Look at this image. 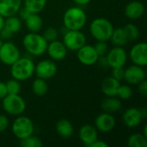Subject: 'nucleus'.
<instances>
[{
	"mask_svg": "<svg viewBox=\"0 0 147 147\" xmlns=\"http://www.w3.org/2000/svg\"><path fill=\"white\" fill-rule=\"evenodd\" d=\"M86 22V13L79 6L67 9L63 16V23L67 30H81Z\"/></svg>",
	"mask_w": 147,
	"mask_h": 147,
	"instance_id": "nucleus-1",
	"label": "nucleus"
},
{
	"mask_svg": "<svg viewBox=\"0 0 147 147\" xmlns=\"http://www.w3.org/2000/svg\"><path fill=\"white\" fill-rule=\"evenodd\" d=\"M34 63L27 57H20L10 65V75L12 78L18 81H26L34 73Z\"/></svg>",
	"mask_w": 147,
	"mask_h": 147,
	"instance_id": "nucleus-2",
	"label": "nucleus"
},
{
	"mask_svg": "<svg viewBox=\"0 0 147 147\" xmlns=\"http://www.w3.org/2000/svg\"><path fill=\"white\" fill-rule=\"evenodd\" d=\"M47 41L42 34L29 32L22 39V45L25 50L33 56H41L47 51Z\"/></svg>",
	"mask_w": 147,
	"mask_h": 147,
	"instance_id": "nucleus-3",
	"label": "nucleus"
},
{
	"mask_svg": "<svg viewBox=\"0 0 147 147\" xmlns=\"http://www.w3.org/2000/svg\"><path fill=\"white\" fill-rule=\"evenodd\" d=\"M114 28L113 23L103 17L96 18L90 24V34L97 41L109 40Z\"/></svg>",
	"mask_w": 147,
	"mask_h": 147,
	"instance_id": "nucleus-4",
	"label": "nucleus"
},
{
	"mask_svg": "<svg viewBox=\"0 0 147 147\" xmlns=\"http://www.w3.org/2000/svg\"><path fill=\"white\" fill-rule=\"evenodd\" d=\"M3 110L9 115H21L26 109V102L19 94H8L2 99Z\"/></svg>",
	"mask_w": 147,
	"mask_h": 147,
	"instance_id": "nucleus-5",
	"label": "nucleus"
},
{
	"mask_svg": "<svg viewBox=\"0 0 147 147\" xmlns=\"http://www.w3.org/2000/svg\"><path fill=\"white\" fill-rule=\"evenodd\" d=\"M11 130L13 134L18 140H22L34 134V126L30 118L21 115L13 121Z\"/></svg>",
	"mask_w": 147,
	"mask_h": 147,
	"instance_id": "nucleus-6",
	"label": "nucleus"
},
{
	"mask_svg": "<svg viewBox=\"0 0 147 147\" xmlns=\"http://www.w3.org/2000/svg\"><path fill=\"white\" fill-rule=\"evenodd\" d=\"M86 36L80 30H67L63 35V43L70 51H78L86 44Z\"/></svg>",
	"mask_w": 147,
	"mask_h": 147,
	"instance_id": "nucleus-7",
	"label": "nucleus"
},
{
	"mask_svg": "<svg viewBox=\"0 0 147 147\" xmlns=\"http://www.w3.org/2000/svg\"><path fill=\"white\" fill-rule=\"evenodd\" d=\"M20 57L21 53L16 44L8 40L3 42L0 47V61L3 64L10 66Z\"/></svg>",
	"mask_w": 147,
	"mask_h": 147,
	"instance_id": "nucleus-8",
	"label": "nucleus"
},
{
	"mask_svg": "<svg viewBox=\"0 0 147 147\" xmlns=\"http://www.w3.org/2000/svg\"><path fill=\"white\" fill-rule=\"evenodd\" d=\"M108 66L111 68L124 67L127 60V54L123 47H114L106 54Z\"/></svg>",
	"mask_w": 147,
	"mask_h": 147,
	"instance_id": "nucleus-9",
	"label": "nucleus"
},
{
	"mask_svg": "<svg viewBox=\"0 0 147 147\" xmlns=\"http://www.w3.org/2000/svg\"><path fill=\"white\" fill-rule=\"evenodd\" d=\"M58 71L57 65L53 59H42L34 66V73L37 78L47 80L53 78Z\"/></svg>",
	"mask_w": 147,
	"mask_h": 147,
	"instance_id": "nucleus-10",
	"label": "nucleus"
},
{
	"mask_svg": "<svg viewBox=\"0 0 147 147\" xmlns=\"http://www.w3.org/2000/svg\"><path fill=\"white\" fill-rule=\"evenodd\" d=\"M77 57L78 61L86 66L96 64L99 59V55L97 54L94 46L87 44L84 45L77 51Z\"/></svg>",
	"mask_w": 147,
	"mask_h": 147,
	"instance_id": "nucleus-11",
	"label": "nucleus"
},
{
	"mask_svg": "<svg viewBox=\"0 0 147 147\" xmlns=\"http://www.w3.org/2000/svg\"><path fill=\"white\" fill-rule=\"evenodd\" d=\"M131 61L137 65L146 67L147 65V44L140 42L135 44L129 52Z\"/></svg>",
	"mask_w": 147,
	"mask_h": 147,
	"instance_id": "nucleus-12",
	"label": "nucleus"
},
{
	"mask_svg": "<svg viewBox=\"0 0 147 147\" xmlns=\"http://www.w3.org/2000/svg\"><path fill=\"white\" fill-rule=\"evenodd\" d=\"M146 73L144 69V67L133 65L128 66L127 69H125V74H124V80L128 84L132 85H137L140 82L146 79Z\"/></svg>",
	"mask_w": 147,
	"mask_h": 147,
	"instance_id": "nucleus-13",
	"label": "nucleus"
},
{
	"mask_svg": "<svg viewBox=\"0 0 147 147\" xmlns=\"http://www.w3.org/2000/svg\"><path fill=\"white\" fill-rule=\"evenodd\" d=\"M46 53L53 61H60L66 57L67 48L62 41L55 40L47 43Z\"/></svg>",
	"mask_w": 147,
	"mask_h": 147,
	"instance_id": "nucleus-14",
	"label": "nucleus"
},
{
	"mask_svg": "<svg viewBox=\"0 0 147 147\" xmlns=\"http://www.w3.org/2000/svg\"><path fill=\"white\" fill-rule=\"evenodd\" d=\"M115 119L112 114L103 112L96 116L95 127L101 133H109L115 128Z\"/></svg>",
	"mask_w": 147,
	"mask_h": 147,
	"instance_id": "nucleus-15",
	"label": "nucleus"
},
{
	"mask_svg": "<svg viewBox=\"0 0 147 147\" xmlns=\"http://www.w3.org/2000/svg\"><path fill=\"white\" fill-rule=\"evenodd\" d=\"M143 117L141 115L140 109L137 108H129L127 109L123 115H122V121L129 128H135L140 125L142 122Z\"/></svg>",
	"mask_w": 147,
	"mask_h": 147,
	"instance_id": "nucleus-16",
	"label": "nucleus"
},
{
	"mask_svg": "<svg viewBox=\"0 0 147 147\" xmlns=\"http://www.w3.org/2000/svg\"><path fill=\"white\" fill-rule=\"evenodd\" d=\"M78 137L84 146L90 147V146L96 140L98 139V131L95 127V126H92L90 124H85L80 127L78 132Z\"/></svg>",
	"mask_w": 147,
	"mask_h": 147,
	"instance_id": "nucleus-17",
	"label": "nucleus"
},
{
	"mask_svg": "<svg viewBox=\"0 0 147 147\" xmlns=\"http://www.w3.org/2000/svg\"><path fill=\"white\" fill-rule=\"evenodd\" d=\"M22 3V0H0V15L4 18L16 15Z\"/></svg>",
	"mask_w": 147,
	"mask_h": 147,
	"instance_id": "nucleus-18",
	"label": "nucleus"
},
{
	"mask_svg": "<svg viewBox=\"0 0 147 147\" xmlns=\"http://www.w3.org/2000/svg\"><path fill=\"white\" fill-rule=\"evenodd\" d=\"M145 13V6L140 1H131L125 8V16L131 20H137L142 17Z\"/></svg>",
	"mask_w": 147,
	"mask_h": 147,
	"instance_id": "nucleus-19",
	"label": "nucleus"
},
{
	"mask_svg": "<svg viewBox=\"0 0 147 147\" xmlns=\"http://www.w3.org/2000/svg\"><path fill=\"white\" fill-rule=\"evenodd\" d=\"M120 85V81L111 76L103 79V81L102 82L101 89L102 93L106 96H116Z\"/></svg>",
	"mask_w": 147,
	"mask_h": 147,
	"instance_id": "nucleus-20",
	"label": "nucleus"
},
{
	"mask_svg": "<svg viewBox=\"0 0 147 147\" xmlns=\"http://www.w3.org/2000/svg\"><path fill=\"white\" fill-rule=\"evenodd\" d=\"M24 21L29 32L39 33L43 28V20L37 13H31Z\"/></svg>",
	"mask_w": 147,
	"mask_h": 147,
	"instance_id": "nucleus-21",
	"label": "nucleus"
},
{
	"mask_svg": "<svg viewBox=\"0 0 147 147\" xmlns=\"http://www.w3.org/2000/svg\"><path fill=\"white\" fill-rule=\"evenodd\" d=\"M103 112L113 114L118 112L121 108V102L116 96H107L101 104Z\"/></svg>",
	"mask_w": 147,
	"mask_h": 147,
	"instance_id": "nucleus-22",
	"label": "nucleus"
},
{
	"mask_svg": "<svg viewBox=\"0 0 147 147\" xmlns=\"http://www.w3.org/2000/svg\"><path fill=\"white\" fill-rule=\"evenodd\" d=\"M56 132L58 134L64 138V139H68L71 136H72L74 133V127L71 122L66 119H61L59 120L55 126Z\"/></svg>",
	"mask_w": 147,
	"mask_h": 147,
	"instance_id": "nucleus-23",
	"label": "nucleus"
},
{
	"mask_svg": "<svg viewBox=\"0 0 147 147\" xmlns=\"http://www.w3.org/2000/svg\"><path fill=\"white\" fill-rule=\"evenodd\" d=\"M109 40H111L112 44L115 47H124L128 42L127 34L123 28H114Z\"/></svg>",
	"mask_w": 147,
	"mask_h": 147,
	"instance_id": "nucleus-24",
	"label": "nucleus"
},
{
	"mask_svg": "<svg viewBox=\"0 0 147 147\" xmlns=\"http://www.w3.org/2000/svg\"><path fill=\"white\" fill-rule=\"evenodd\" d=\"M24 7L30 13L41 12L47 4V0H24Z\"/></svg>",
	"mask_w": 147,
	"mask_h": 147,
	"instance_id": "nucleus-25",
	"label": "nucleus"
},
{
	"mask_svg": "<svg viewBox=\"0 0 147 147\" xmlns=\"http://www.w3.org/2000/svg\"><path fill=\"white\" fill-rule=\"evenodd\" d=\"M48 90L47 84L45 79L37 78L32 83V91L38 96H42L47 94Z\"/></svg>",
	"mask_w": 147,
	"mask_h": 147,
	"instance_id": "nucleus-26",
	"label": "nucleus"
},
{
	"mask_svg": "<svg viewBox=\"0 0 147 147\" xmlns=\"http://www.w3.org/2000/svg\"><path fill=\"white\" fill-rule=\"evenodd\" d=\"M6 28H8L11 33L16 34L18 33L22 28V22L19 17L15 16H11L4 18V25Z\"/></svg>",
	"mask_w": 147,
	"mask_h": 147,
	"instance_id": "nucleus-27",
	"label": "nucleus"
},
{
	"mask_svg": "<svg viewBox=\"0 0 147 147\" xmlns=\"http://www.w3.org/2000/svg\"><path fill=\"white\" fill-rule=\"evenodd\" d=\"M129 147H146L147 138L143 134H133L127 140Z\"/></svg>",
	"mask_w": 147,
	"mask_h": 147,
	"instance_id": "nucleus-28",
	"label": "nucleus"
},
{
	"mask_svg": "<svg viewBox=\"0 0 147 147\" xmlns=\"http://www.w3.org/2000/svg\"><path fill=\"white\" fill-rule=\"evenodd\" d=\"M123 28L125 30V33L127 34L128 41L136 40L140 37V29H139V28L135 24L128 23L126 26H124Z\"/></svg>",
	"mask_w": 147,
	"mask_h": 147,
	"instance_id": "nucleus-29",
	"label": "nucleus"
},
{
	"mask_svg": "<svg viewBox=\"0 0 147 147\" xmlns=\"http://www.w3.org/2000/svg\"><path fill=\"white\" fill-rule=\"evenodd\" d=\"M20 146L22 147H40L43 146V143L40 138L32 134L25 139L20 140Z\"/></svg>",
	"mask_w": 147,
	"mask_h": 147,
	"instance_id": "nucleus-30",
	"label": "nucleus"
},
{
	"mask_svg": "<svg viewBox=\"0 0 147 147\" xmlns=\"http://www.w3.org/2000/svg\"><path fill=\"white\" fill-rule=\"evenodd\" d=\"M133 96V90L129 85L127 84H121L118 91H117V96L119 99L121 100H128L131 98Z\"/></svg>",
	"mask_w": 147,
	"mask_h": 147,
	"instance_id": "nucleus-31",
	"label": "nucleus"
},
{
	"mask_svg": "<svg viewBox=\"0 0 147 147\" xmlns=\"http://www.w3.org/2000/svg\"><path fill=\"white\" fill-rule=\"evenodd\" d=\"M6 88H7V92L8 94H19L21 91V84L20 81L16 80V79H10L5 83Z\"/></svg>",
	"mask_w": 147,
	"mask_h": 147,
	"instance_id": "nucleus-32",
	"label": "nucleus"
},
{
	"mask_svg": "<svg viewBox=\"0 0 147 147\" xmlns=\"http://www.w3.org/2000/svg\"><path fill=\"white\" fill-rule=\"evenodd\" d=\"M42 35L47 42H50V41L57 40L58 36H59V32H58L57 28H55L53 27H49L44 30Z\"/></svg>",
	"mask_w": 147,
	"mask_h": 147,
	"instance_id": "nucleus-33",
	"label": "nucleus"
},
{
	"mask_svg": "<svg viewBox=\"0 0 147 147\" xmlns=\"http://www.w3.org/2000/svg\"><path fill=\"white\" fill-rule=\"evenodd\" d=\"M97 54L99 57L101 56H105L109 51V47L107 44V41H97L96 44L94 46Z\"/></svg>",
	"mask_w": 147,
	"mask_h": 147,
	"instance_id": "nucleus-34",
	"label": "nucleus"
},
{
	"mask_svg": "<svg viewBox=\"0 0 147 147\" xmlns=\"http://www.w3.org/2000/svg\"><path fill=\"white\" fill-rule=\"evenodd\" d=\"M124 74H125V69L123 67L112 68V77L120 82L124 79Z\"/></svg>",
	"mask_w": 147,
	"mask_h": 147,
	"instance_id": "nucleus-35",
	"label": "nucleus"
},
{
	"mask_svg": "<svg viewBox=\"0 0 147 147\" xmlns=\"http://www.w3.org/2000/svg\"><path fill=\"white\" fill-rule=\"evenodd\" d=\"M14 34L11 33L8 28H6L4 26L3 27V28L0 30V38L3 40H9L11 39L12 35Z\"/></svg>",
	"mask_w": 147,
	"mask_h": 147,
	"instance_id": "nucleus-36",
	"label": "nucleus"
},
{
	"mask_svg": "<svg viewBox=\"0 0 147 147\" xmlns=\"http://www.w3.org/2000/svg\"><path fill=\"white\" fill-rule=\"evenodd\" d=\"M9 121L8 117L3 115H0V133L6 130L7 127H9Z\"/></svg>",
	"mask_w": 147,
	"mask_h": 147,
	"instance_id": "nucleus-37",
	"label": "nucleus"
},
{
	"mask_svg": "<svg viewBox=\"0 0 147 147\" xmlns=\"http://www.w3.org/2000/svg\"><path fill=\"white\" fill-rule=\"evenodd\" d=\"M138 85V90L140 95H142L143 96H147V81L145 79L142 82H140Z\"/></svg>",
	"mask_w": 147,
	"mask_h": 147,
	"instance_id": "nucleus-38",
	"label": "nucleus"
},
{
	"mask_svg": "<svg viewBox=\"0 0 147 147\" xmlns=\"http://www.w3.org/2000/svg\"><path fill=\"white\" fill-rule=\"evenodd\" d=\"M18 13H19V16H20V18L21 19H22V20H25L31 13L23 6V7H21L20 8V9L18 10Z\"/></svg>",
	"mask_w": 147,
	"mask_h": 147,
	"instance_id": "nucleus-39",
	"label": "nucleus"
},
{
	"mask_svg": "<svg viewBox=\"0 0 147 147\" xmlns=\"http://www.w3.org/2000/svg\"><path fill=\"white\" fill-rule=\"evenodd\" d=\"M7 95H8V92H7L6 84L5 83L0 81V100L4 98Z\"/></svg>",
	"mask_w": 147,
	"mask_h": 147,
	"instance_id": "nucleus-40",
	"label": "nucleus"
},
{
	"mask_svg": "<svg viewBox=\"0 0 147 147\" xmlns=\"http://www.w3.org/2000/svg\"><path fill=\"white\" fill-rule=\"evenodd\" d=\"M90 147H109V144H107L103 140H99L97 139L90 146Z\"/></svg>",
	"mask_w": 147,
	"mask_h": 147,
	"instance_id": "nucleus-41",
	"label": "nucleus"
},
{
	"mask_svg": "<svg viewBox=\"0 0 147 147\" xmlns=\"http://www.w3.org/2000/svg\"><path fill=\"white\" fill-rule=\"evenodd\" d=\"M76 4H78V6H82V5H86L89 3H90L91 0H72Z\"/></svg>",
	"mask_w": 147,
	"mask_h": 147,
	"instance_id": "nucleus-42",
	"label": "nucleus"
},
{
	"mask_svg": "<svg viewBox=\"0 0 147 147\" xmlns=\"http://www.w3.org/2000/svg\"><path fill=\"white\" fill-rule=\"evenodd\" d=\"M140 113H141V115H142L143 119H146L147 116L146 109H145V108H142V109H140Z\"/></svg>",
	"mask_w": 147,
	"mask_h": 147,
	"instance_id": "nucleus-43",
	"label": "nucleus"
},
{
	"mask_svg": "<svg viewBox=\"0 0 147 147\" xmlns=\"http://www.w3.org/2000/svg\"><path fill=\"white\" fill-rule=\"evenodd\" d=\"M3 25H4V17H3V16L0 15V30L3 28Z\"/></svg>",
	"mask_w": 147,
	"mask_h": 147,
	"instance_id": "nucleus-44",
	"label": "nucleus"
},
{
	"mask_svg": "<svg viewBox=\"0 0 147 147\" xmlns=\"http://www.w3.org/2000/svg\"><path fill=\"white\" fill-rule=\"evenodd\" d=\"M3 40H2V39L0 38V47H1V45L3 44Z\"/></svg>",
	"mask_w": 147,
	"mask_h": 147,
	"instance_id": "nucleus-45",
	"label": "nucleus"
}]
</instances>
